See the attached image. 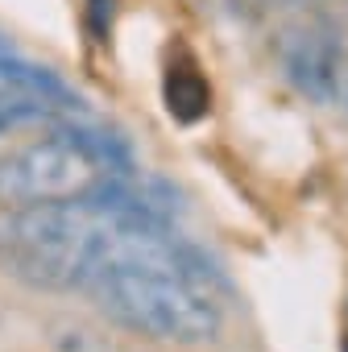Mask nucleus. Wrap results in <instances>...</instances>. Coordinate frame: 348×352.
Masks as SVG:
<instances>
[{"label": "nucleus", "instance_id": "obj_1", "mask_svg": "<svg viewBox=\"0 0 348 352\" xmlns=\"http://www.w3.org/2000/svg\"><path fill=\"white\" fill-rule=\"evenodd\" d=\"M124 216L91 199L0 208V274L34 290H83Z\"/></svg>", "mask_w": 348, "mask_h": 352}, {"label": "nucleus", "instance_id": "obj_2", "mask_svg": "<svg viewBox=\"0 0 348 352\" xmlns=\"http://www.w3.org/2000/svg\"><path fill=\"white\" fill-rule=\"evenodd\" d=\"M112 174H133L116 137L87 124H58L54 133L0 157V204H67L87 199Z\"/></svg>", "mask_w": 348, "mask_h": 352}, {"label": "nucleus", "instance_id": "obj_3", "mask_svg": "<svg viewBox=\"0 0 348 352\" xmlns=\"http://www.w3.org/2000/svg\"><path fill=\"white\" fill-rule=\"evenodd\" d=\"M278 58H282L286 79L303 96H311L315 104H336L340 79H344V63H348V46L336 34V25L319 21V17L294 21L278 38Z\"/></svg>", "mask_w": 348, "mask_h": 352}, {"label": "nucleus", "instance_id": "obj_4", "mask_svg": "<svg viewBox=\"0 0 348 352\" xmlns=\"http://www.w3.org/2000/svg\"><path fill=\"white\" fill-rule=\"evenodd\" d=\"M162 100H166V112L179 120V124H195V120H204L212 112V87H208L204 71L191 58H174L166 67Z\"/></svg>", "mask_w": 348, "mask_h": 352}, {"label": "nucleus", "instance_id": "obj_5", "mask_svg": "<svg viewBox=\"0 0 348 352\" xmlns=\"http://www.w3.org/2000/svg\"><path fill=\"white\" fill-rule=\"evenodd\" d=\"M112 13H116V0H87V25H91L96 42H108V34H112Z\"/></svg>", "mask_w": 348, "mask_h": 352}, {"label": "nucleus", "instance_id": "obj_6", "mask_svg": "<svg viewBox=\"0 0 348 352\" xmlns=\"http://www.w3.org/2000/svg\"><path fill=\"white\" fill-rule=\"evenodd\" d=\"M270 5H282V9H294V5H303V0H270Z\"/></svg>", "mask_w": 348, "mask_h": 352}]
</instances>
